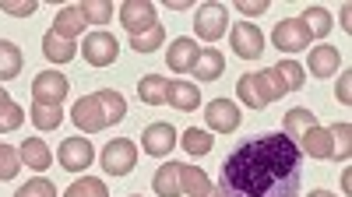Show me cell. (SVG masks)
Masks as SVG:
<instances>
[{"mask_svg":"<svg viewBox=\"0 0 352 197\" xmlns=\"http://www.w3.org/2000/svg\"><path fill=\"white\" fill-rule=\"evenodd\" d=\"M18 169H21L18 152H14L11 145H4V141H0V180H14Z\"/></svg>","mask_w":352,"mask_h":197,"instance_id":"36","label":"cell"},{"mask_svg":"<svg viewBox=\"0 0 352 197\" xmlns=\"http://www.w3.org/2000/svg\"><path fill=\"white\" fill-rule=\"evenodd\" d=\"M67 89H71V84H67L64 74L43 71V74H36V84H32V102H39V106H60Z\"/></svg>","mask_w":352,"mask_h":197,"instance_id":"7","label":"cell"},{"mask_svg":"<svg viewBox=\"0 0 352 197\" xmlns=\"http://www.w3.org/2000/svg\"><path fill=\"white\" fill-rule=\"evenodd\" d=\"M278 74L285 78L289 92H300V89H303V81H307V71H303L296 60H282V64H278Z\"/></svg>","mask_w":352,"mask_h":197,"instance_id":"35","label":"cell"},{"mask_svg":"<svg viewBox=\"0 0 352 197\" xmlns=\"http://www.w3.org/2000/svg\"><path fill=\"white\" fill-rule=\"evenodd\" d=\"M236 92H240L243 106L264 109V106H272L275 99L289 95V84L278 74V67H268V71H257V74H243L240 84H236Z\"/></svg>","mask_w":352,"mask_h":197,"instance_id":"3","label":"cell"},{"mask_svg":"<svg viewBox=\"0 0 352 197\" xmlns=\"http://www.w3.org/2000/svg\"><path fill=\"white\" fill-rule=\"evenodd\" d=\"M197 43L190 39V36H180V39H173L169 43V67L176 71V74H187V71H194V64H197Z\"/></svg>","mask_w":352,"mask_h":197,"instance_id":"14","label":"cell"},{"mask_svg":"<svg viewBox=\"0 0 352 197\" xmlns=\"http://www.w3.org/2000/svg\"><path fill=\"white\" fill-rule=\"evenodd\" d=\"M194 28H197V39H204V43L222 39L226 28H229V11H226V4H219V0L201 4V8H197V18H194Z\"/></svg>","mask_w":352,"mask_h":197,"instance_id":"4","label":"cell"},{"mask_svg":"<svg viewBox=\"0 0 352 197\" xmlns=\"http://www.w3.org/2000/svg\"><path fill=\"white\" fill-rule=\"evenodd\" d=\"M300 21L307 25V32H310L314 39H324V36L331 32V14H328L324 8H307Z\"/></svg>","mask_w":352,"mask_h":197,"instance_id":"31","label":"cell"},{"mask_svg":"<svg viewBox=\"0 0 352 197\" xmlns=\"http://www.w3.org/2000/svg\"><path fill=\"white\" fill-rule=\"evenodd\" d=\"M296 148L303 152V155H310V159H331V152H335V145H331V130L328 127H310L300 141H296Z\"/></svg>","mask_w":352,"mask_h":197,"instance_id":"15","label":"cell"},{"mask_svg":"<svg viewBox=\"0 0 352 197\" xmlns=\"http://www.w3.org/2000/svg\"><path fill=\"white\" fill-rule=\"evenodd\" d=\"M21 120H25V109H21L18 102H11L8 89L0 84V134L18 130V127H21Z\"/></svg>","mask_w":352,"mask_h":197,"instance_id":"24","label":"cell"},{"mask_svg":"<svg viewBox=\"0 0 352 197\" xmlns=\"http://www.w3.org/2000/svg\"><path fill=\"white\" fill-rule=\"evenodd\" d=\"M18 159H21L28 169H50V162H53V152H50V145H46V141H39V137H28V141H21Z\"/></svg>","mask_w":352,"mask_h":197,"instance_id":"20","label":"cell"},{"mask_svg":"<svg viewBox=\"0 0 352 197\" xmlns=\"http://www.w3.org/2000/svg\"><path fill=\"white\" fill-rule=\"evenodd\" d=\"M120 53V43H116L109 32H88L85 36V60L92 67H109Z\"/></svg>","mask_w":352,"mask_h":197,"instance_id":"8","label":"cell"},{"mask_svg":"<svg viewBox=\"0 0 352 197\" xmlns=\"http://www.w3.org/2000/svg\"><path fill=\"white\" fill-rule=\"evenodd\" d=\"M78 11H81L85 25L92 21V25H99V28L109 25V18H113V4H109V0H81Z\"/></svg>","mask_w":352,"mask_h":197,"instance_id":"28","label":"cell"},{"mask_svg":"<svg viewBox=\"0 0 352 197\" xmlns=\"http://www.w3.org/2000/svg\"><path fill=\"white\" fill-rule=\"evenodd\" d=\"M180 145H184L190 155H208V152H212V134L190 127V130H184V141H180Z\"/></svg>","mask_w":352,"mask_h":197,"instance_id":"33","label":"cell"},{"mask_svg":"<svg viewBox=\"0 0 352 197\" xmlns=\"http://www.w3.org/2000/svg\"><path fill=\"white\" fill-rule=\"evenodd\" d=\"M81 28H85V18H81V11H78V4H74V8H64L60 14H56V21H53L50 32L64 36V39H78Z\"/></svg>","mask_w":352,"mask_h":197,"instance_id":"25","label":"cell"},{"mask_svg":"<svg viewBox=\"0 0 352 197\" xmlns=\"http://www.w3.org/2000/svg\"><path fill=\"white\" fill-rule=\"evenodd\" d=\"M204 120H208L212 130L229 134V130H236V127H240L243 117H240V106H236V102H229V99H212L208 109H204Z\"/></svg>","mask_w":352,"mask_h":197,"instance_id":"10","label":"cell"},{"mask_svg":"<svg viewBox=\"0 0 352 197\" xmlns=\"http://www.w3.org/2000/svg\"><path fill=\"white\" fill-rule=\"evenodd\" d=\"M127 117V102L120 92H113V89H102L96 95H85L74 102L71 109V120L78 124V130L85 134H96V130H106L109 124H120Z\"/></svg>","mask_w":352,"mask_h":197,"instance_id":"2","label":"cell"},{"mask_svg":"<svg viewBox=\"0 0 352 197\" xmlns=\"http://www.w3.org/2000/svg\"><path fill=\"white\" fill-rule=\"evenodd\" d=\"M310 32H307V25L300 18H282L275 28H272V43L282 49V53H303L310 46Z\"/></svg>","mask_w":352,"mask_h":197,"instance_id":"6","label":"cell"},{"mask_svg":"<svg viewBox=\"0 0 352 197\" xmlns=\"http://www.w3.org/2000/svg\"><path fill=\"white\" fill-rule=\"evenodd\" d=\"M328 130H331V145H335L331 159H342V162H345V159L352 155V141H349V137H352V127H349V124H335V127H328Z\"/></svg>","mask_w":352,"mask_h":197,"instance_id":"34","label":"cell"},{"mask_svg":"<svg viewBox=\"0 0 352 197\" xmlns=\"http://www.w3.org/2000/svg\"><path fill=\"white\" fill-rule=\"evenodd\" d=\"M56 159H60L64 169H71V173H81V169L92 165L96 152H92V141H85V137H67L60 152H56Z\"/></svg>","mask_w":352,"mask_h":197,"instance_id":"11","label":"cell"},{"mask_svg":"<svg viewBox=\"0 0 352 197\" xmlns=\"http://www.w3.org/2000/svg\"><path fill=\"white\" fill-rule=\"evenodd\" d=\"M180 187H184V194H190V197H204V194L212 190L208 176H204L201 169L187 165V162H180Z\"/></svg>","mask_w":352,"mask_h":197,"instance_id":"26","label":"cell"},{"mask_svg":"<svg viewBox=\"0 0 352 197\" xmlns=\"http://www.w3.org/2000/svg\"><path fill=\"white\" fill-rule=\"evenodd\" d=\"M28 117H32V124L39 130H56V127H60V120H64V109L60 106H39V102H32Z\"/></svg>","mask_w":352,"mask_h":197,"instance_id":"29","label":"cell"},{"mask_svg":"<svg viewBox=\"0 0 352 197\" xmlns=\"http://www.w3.org/2000/svg\"><path fill=\"white\" fill-rule=\"evenodd\" d=\"M14 197H56V187L50 183V180H28L25 187H18V194Z\"/></svg>","mask_w":352,"mask_h":197,"instance_id":"37","label":"cell"},{"mask_svg":"<svg viewBox=\"0 0 352 197\" xmlns=\"http://www.w3.org/2000/svg\"><path fill=\"white\" fill-rule=\"evenodd\" d=\"M21 74V49L8 39H0V81H11Z\"/></svg>","mask_w":352,"mask_h":197,"instance_id":"27","label":"cell"},{"mask_svg":"<svg viewBox=\"0 0 352 197\" xmlns=\"http://www.w3.org/2000/svg\"><path fill=\"white\" fill-rule=\"evenodd\" d=\"M349 84H352V71H342V81H338V102H345V106H349V99H352Z\"/></svg>","mask_w":352,"mask_h":197,"instance_id":"40","label":"cell"},{"mask_svg":"<svg viewBox=\"0 0 352 197\" xmlns=\"http://www.w3.org/2000/svg\"><path fill=\"white\" fill-rule=\"evenodd\" d=\"M310 197H335V194H328V190H314Z\"/></svg>","mask_w":352,"mask_h":197,"instance_id":"42","label":"cell"},{"mask_svg":"<svg viewBox=\"0 0 352 197\" xmlns=\"http://www.w3.org/2000/svg\"><path fill=\"white\" fill-rule=\"evenodd\" d=\"M138 162V145L131 137H116L102 148V169L109 176H127Z\"/></svg>","mask_w":352,"mask_h":197,"instance_id":"5","label":"cell"},{"mask_svg":"<svg viewBox=\"0 0 352 197\" xmlns=\"http://www.w3.org/2000/svg\"><path fill=\"white\" fill-rule=\"evenodd\" d=\"M303 152L275 134H257L222 162L219 187L226 197H300Z\"/></svg>","mask_w":352,"mask_h":197,"instance_id":"1","label":"cell"},{"mask_svg":"<svg viewBox=\"0 0 352 197\" xmlns=\"http://www.w3.org/2000/svg\"><path fill=\"white\" fill-rule=\"evenodd\" d=\"M120 21H124V28L131 36H138V32L155 25V8L148 4V0H127V4L120 8Z\"/></svg>","mask_w":352,"mask_h":197,"instance_id":"12","label":"cell"},{"mask_svg":"<svg viewBox=\"0 0 352 197\" xmlns=\"http://www.w3.org/2000/svg\"><path fill=\"white\" fill-rule=\"evenodd\" d=\"M176 145V130L173 124H148L141 134V148L148 152V155H169Z\"/></svg>","mask_w":352,"mask_h":197,"instance_id":"13","label":"cell"},{"mask_svg":"<svg viewBox=\"0 0 352 197\" xmlns=\"http://www.w3.org/2000/svg\"><path fill=\"white\" fill-rule=\"evenodd\" d=\"M64 197H109V190H106L102 180L85 176V180H74V183L64 190Z\"/></svg>","mask_w":352,"mask_h":197,"instance_id":"32","label":"cell"},{"mask_svg":"<svg viewBox=\"0 0 352 197\" xmlns=\"http://www.w3.org/2000/svg\"><path fill=\"white\" fill-rule=\"evenodd\" d=\"M222 71H226V56L219 49H201L197 53V64H194L197 81H215Z\"/></svg>","mask_w":352,"mask_h":197,"instance_id":"23","label":"cell"},{"mask_svg":"<svg viewBox=\"0 0 352 197\" xmlns=\"http://www.w3.org/2000/svg\"><path fill=\"white\" fill-rule=\"evenodd\" d=\"M310 127H317V117H314L307 106H296V109H289V113H285V130H282V134L292 141V145H296V141H300Z\"/></svg>","mask_w":352,"mask_h":197,"instance_id":"21","label":"cell"},{"mask_svg":"<svg viewBox=\"0 0 352 197\" xmlns=\"http://www.w3.org/2000/svg\"><path fill=\"white\" fill-rule=\"evenodd\" d=\"M166 95H169V81H166V78L144 74V78L138 81V99H141L144 106H162Z\"/></svg>","mask_w":352,"mask_h":197,"instance_id":"22","label":"cell"},{"mask_svg":"<svg viewBox=\"0 0 352 197\" xmlns=\"http://www.w3.org/2000/svg\"><path fill=\"white\" fill-rule=\"evenodd\" d=\"M204 197H226V194H222V187H212V190L204 194Z\"/></svg>","mask_w":352,"mask_h":197,"instance_id":"41","label":"cell"},{"mask_svg":"<svg viewBox=\"0 0 352 197\" xmlns=\"http://www.w3.org/2000/svg\"><path fill=\"white\" fill-rule=\"evenodd\" d=\"M236 8H240L243 14H254V18H257V14H264V11H268V0H240Z\"/></svg>","mask_w":352,"mask_h":197,"instance_id":"39","label":"cell"},{"mask_svg":"<svg viewBox=\"0 0 352 197\" xmlns=\"http://www.w3.org/2000/svg\"><path fill=\"white\" fill-rule=\"evenodd\" d=\"M152 187L159 197H180L184 187H180V162H166L155 169V176H152Z\"/></svg>","mask_w":352,"mask_h":197,"instance_id":"16","label":"cell"},{"mask_svg":"<svg viewBox=\"0 0 352 197\" xmlns=\"http://www.w3.org/2000/svg\"><path fill=\"white\" fill-rule=\"evenodd\" d=\"M342 67V53L335 46H317L310 49V74L314 78H331Z\"/></svg>","mask_w":352,"mask_h":197,"instance_id":"18","label":"cell"},{"mask_svg":"<svg viewBox=\"0 0 352 197\" xmlns=\"http://www.w3.org/2000/svg\"><path fill=\"white\" fill-rule=\"evenodd\" d=\"M134 197H138V194H134Z\"/></svg>","mask_w":352,"mask_h":197,"instance_id":"43","label":"cell"},{"mask_svg":"<svg viewBox=\"0 0 352 197\" xmlns=\"http://www.w3.org/2000/svg\"><path fill=\"white\" fill-rule=\"evenodd\" d=\"M43 56H46V60H53V64H67V60H74V56H78V46H74V39L46 32L43 36Z\"/></svg>","mask_w":352,"mask_h":197,"instance_id":"19","label":"cell"},{"mask_svg":"<svg viewBox=\"0 0 352 197\" xmlns=\"http://www.w3.org/2000/svg\"><path fill=\"white\" fill-rule=\"evenodd\" d=\"M162 39H166V28L155 21L152 28H144V32L131 36V49H134V53H155V49L162 46Z\"/></svg>","mask_w":352,"mask_h":197,"instance_id":"30","label":"cell"},{"mask_svg":"<svg viewBox=\"0 0 352 197\" xmlns=\"http://www.w3.org/2000/svg\"><path fill=\"white\" fill-rule=\"evenodd\" d=\"M36 0H0V11L4 14H14V18H28V14H36Z\"/></svg>","mask_w":352,"mask_h":197,"instance_id":"38","label":"cell"},{"mask_svg":"<svg viewBox=\"0 0 352 197\" xmlns=\"http://www.w3.org/2000/svg\"><path fill=\"white\" fill-rule=\"evenodd\" d=\"M166 102L173 109H180V113H194L197 102H201V92H197V84H190V81H169Z\"/></svg>","mask_w":352,"mask_h":197,"instance_id":"17","label":"cell"},{"mask_svg":"<svg viewBox=\"0 0 352 197\" xmlns=\"http://www.w3.org/2000/svg\"><path fill=\"white\" fill-rule=\"evenodd\" d=\"M229 43H232V53L243 56V60H250V56H261V53H264V36H261V28L250 25V21L232 25Z\"/></svg>","mask_w":352,"mask_h":197,"instance_id":"9","label":"cell"}]
</instances>
